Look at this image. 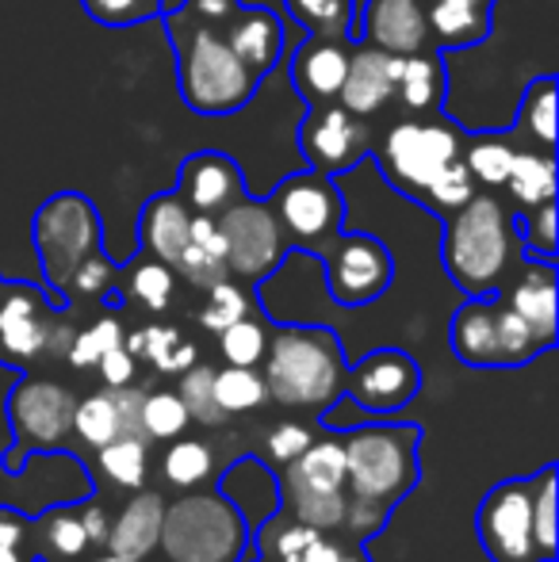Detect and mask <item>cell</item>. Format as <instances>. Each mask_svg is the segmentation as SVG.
Wrapping results in <instances>:
<instances>
[{
	"label": "cell",
	"mask_w": 559,
	"mask_h": 562,
	"mask_svg": "<svg viewBox=\"0 0 559 562\" xmlns=\"http://www.w3.org/2000/svg\"><path fill=\"white\" fill-rule=\"evenodd\" d=\"M463 126L445 112L395 115L372 134L376 169L391 188L433 215H452L479 192L463 165Z\"/></svg>",
	"instance_id": "obj_1"
},
{
	"label": "cell",
	"mask_w": 559,
	"mask_h": 562,
	"mask_svg": "<svg viewBox=\"0 0 559 562\" xmlns=\"http://www.w3.org/2000/svg\"><path fill=\"white\" fill-rule=\"evenodd\" d=\"M169 31L172 54H177V89L185 108L195 115H238L261 89V77L231 50L223 27L203 23L185 4L161 15Z\"/></svg>",
	"instance_id": "obj_2"
},
{
	"label": "cell",
	"mask_w": 559,
	"mask_h": 562,
	"mask_svg": "<svg viewBox=\"0 0 559 562\" xmlns=\"http://www.w3.org/2000/svg\"><path fill=\"white\" fill-rule=\"evenodd\" d=\"M440 260L456 288L468 299L499 295L517 252L514 215L494 192H476L463 207L445 215Z\"/></svg>",
	"instance_id": "obj_3"
},
{
	"label": "cell",
	"mask_w": 559,
	"mask_h": 562,
	"mask_svg": "<svg viewBox=\"0 0 559 562\" xmlns=\"http://www.w3.org/2000/svg\"><path fill=\"white\" fill-rule=\"evenodd\" d=\"M418 429H357L345 440V520L360 536L376 532L388 505L418 482Z\"/></svg>",
	"instance_id": "obj_4"
},
{
	"label": "cell",
	"mask_w": 559,
	"mask_h": 562,
	"mask_svg": "<svg viewBox=\"0 0 559 562\" xmlns=\"http://www.w3.org/2000/svg\"><path fill=\"white\" fill-rule=\"evenodd\" d=\"M342 340L326 326H283L265 348V386L283 406L326 409L345 391Z\"/></svg>",
	"instance_id": "obj_5"
},
{
	"label": "cell",
	"mask_w": 559,
	"mask_h": 562,
	"mask_svg": "<svg viewBox=\"0 0 559 562\" xmlns=\"http://www.w3.org/2000/svg\"><path fill=\"white\" fill-rule=\"evenodd\" d=\"M31 245L43 265L46 291L58 306H69V280L85 257L104 249V223L85 192H54L31 218Z\"/></svg>",
	"instance_id": "obj_6"
},
{
	"label": "cell",
	"mask_w": 559,
	"mask_h": 562,
	"mask_svg": "<svg viewBox=\"0 0 559 562\" xmlns=\"http://www.w3.org/2000/svg\"><path fill=\"white\" fill-rule=\"evenodd\" d=\"M165 562H238L246 548V520L226 497H180L161 513Z\"/></svg>",
	"instance_id": "obj_7"
},
{
	"label": "cell",
	"mask_w": 559,
	"mask_h": 562,
	"mask_svg": "<svg viewBox=\"0 0 559 562\" xmlns=\"http://www.w3.org/2000/svg\"><path fill=\"white\" fill-rule=\"evenodd\" d=\"M74 326L69 314L51 299V291H38L35 283L0 280V363L27 368L43 352L66 356Z\"/></svg>",
	"instance_id": "obj_8"
},
{
	"label": "cell",
	"mask_w": 559,
	"mask_h": 562,
	"mask_svg": "<svg viewBox=\"0 0 559 562\" xmlns=\"http://www.w3.org/2000/svg\"><path fill=\"white\" fill-rule=\"evenodd\" d=\"M269 200H272V211H277L283 234H288L291 249L299 245V249H311V252L342 229V218H345V211H349L345 207V195L337 192L334 177L314 172V169L283 177Z\"/></svg>",
	"instance_id": "obj_9"
},
{
	"label": "cell",
	"mask_w": 559,
	"mask_h": 562,
	"mask_svg": "<svg viewBox=\"0 0 559 562\" xmlns=\"http://www.w3.org/2000/svg\"><path fill=\"white\" fill-rule=\"evenodd\" d=\"M219 229L226 237V272H231V280L261 283L291 249L277 211H272V200H249L246 195L219 215Z\"/></svg>",
	"instance_id": "obj_10"
},
{
	"label": "cell",
	"mask_w": 559,
	"mask_h": 562,
	"mask_svg": "<svg viewBox=\"0 0 559 562\" xmlns=\"http://www.w3.org/2000/svg\"><path fill=\"white\" fill-rule=\"evenodd\" d=\"M372 134H376L372 119L345 112L337 100H329V104L306 108L303 123L295 131V142L306 169L326 172V177H342V172H353L357 165L368 161Z\"/></svg>",
	"instance_id": "obj_11"
},
{
	"label": "cell",
	"mask_w": 559,
	"mask_h": 562,
	"mask_svg": "<svg viewBox=\"0 0 559 562\" xmlns=\"http://www.w3.org/2000/svg\"><path fill=\"white\" fill-rule=\"evenodd\" d=\"M314 252L326 257V280L329 295L342 306H365L376 303L391 288L395 260L391 249L372 234H342L337 229L329 241H322Z\"/></svg>",
	"instance_id": "obj_12"
},
{
	"label": "cell",
	"mask_w": 559,
	"mask_h": 562,
	"mask_svg": "<svg viewBox=\"0 0 559 562\" xmlns=\"http://www.w3.org/2000/svg\"><path fill=\"white\" fill-rule=\"evenodd\" d=\"M74 394L54 379H23L8 398V417L15 432V456H4L8 471H20L27 451H51L74 429Z\"/></svg>",
	"instance_id": "obj_13"
},
{
	"label": "cell",
	"mask_w": 559,
	"mask_h": 562,
	"mask_svg": "<svg viewBox=\"0 0 559 562\" xmlns=\"http://www.w3.org/2000/svg\"><path fill=\"white\" fill-rule=\"evenodd\" d=\"M533 494L537 479H510L479 505V540L491 562H545L533 540Z\"/></svg>",
	"instance_id": "obj_14"
},
{
	"label": "cell",
	"mask_w": 559,
	"mask_h": 562,
	"mask_svg": "<svg viewBox=\"0 0 559 562\" xmlns=\"http://www.w3.org/2000/svg\"><path fill=\"white\" fill-rule=\"evenodd\" d=\"M177 200L185 203L192 215H211L219 218L226 207H234L238 200H246V172L223 149H195L180 161L177 172Z\"/></svg>",
	"instance_id": "obj_15"
},
{
	"label": "cell",
	"mask_w": 559,
	"mask_h": 562,
	"mask_svg": "<svg viewBox=\"0 0 559 562\" xmlns=\"http://www.w3.org/2000/svg\"><path fill=\"white\" fill-rule=\"evenodd\" d=\"M422 386V371L399 348H380L368 360H360L353 368V375H345V391L349 398H357L365 409L372 414H395L406 402L418 394Z\"/></svg>",
	"instance_id": "obj_16"
},
{
	"label": "cell",
	"mask_w": 559,
	"mask_h": 562,
	"mask_svg": "<svg viewBox=\"0 0 559 562\" xmlns=\"http://www.w3.org/2000/svg\"><path fill=\"white\" fill-rule=\"evenodd\" d=\"M357 43L376 46L383 54H425L429 23L425 0H365L357 12Z\"/></svg>",
	"instance_id": "obj_17"
},
{
	"label": "cell",
	"mask_w": 559,
	"mask_h": 562,
	"mask_svg": "<svg viewBox=\"0 0 559 562\" xmlns=\"http://www.w3.org/2000/svg\"><path fill=\"white\" fill-rule=\"evenodd\" d=\"M353 43L357 38H334V35H306L299 43V50L291 54L288 77L306 108L337 100L345 74H349Z\"/></svg>",
	"instance_id": "obj_18"
},
{
	"label": "cell",
	"mask_w": 559,
	"mask_h": 562,
	"mask_svg": "<svg viewBox=\"0 0 559 562\" xmlns=\"http://www.w3.org/2000/svg\"><path fill=\"white\" fill-rule=\"evenodd\" d=\"M395 97V54H383L376 46L353 43L349 74L337 92V104L360 119H380Z\"/></svg>",
	"instance_id": "obj_19"
},
{
	"label": "cell",
	"mask_w": 559,
	"mask_h": 562,
	"mask_svg": "<svg viewBox=\"0 0 559 562\" xmlns=\"http://www.w3.org/2000/svg\"><path fill=\"white\" fill-rule=\"evenodd\" d=\"M223 35L231 43V50L242 58V66H249L257 77H269L283 58V23L272 8L265 4H238L231 12V20L223 23Z\"/></svg>",
	"instance_id": "obj_20"
},
{
	"label": "cell",
	"mask_w": 559,
	"mask_h": 562,
	"mask_svg": "<svg viewBox=\"0 0 559 562\" xmlns=\"http://www.w3.org/2000/svg\"><path fill=\"white\" fill-rule=\"evenodd\" d=\"M445 61L437 50L425 54H395V97L388 112L395 115H429L445 112Z\"/></svg>",
	"instance_id": "obj_21"
},
{
	"label": "cell",
	"mask_w": 559,
	"mask_h": 562,
	"mask_svg": "<svg viewBox=\"0 0 559 562\" xmlns=\"http://www.w3.org/2000/svg\"><path fill=\"white\" fill-rule=\"evenodd\" d=\"M429 46L437 54L483 46L494 27V4L483 0H425Z\"/></svg>",
	"instance_id": "obj_22"
},
{
	"label": "cell",
	"mask_w": 559,
	"mask_h": 562,
	"mask_svg": "<svg viewBox=\"0 0 559 562\" xmlns=\"http://www.w3.org/2000/svg\"><path fill=\"white\" fill-rule=\"evenodd\" d=\"M452 352L460 363L471 368H502V345H499V299H468L452 314Z\"/></svg>",
	"instance_id": "obj_23"
},
{
	"label": "cell",
	"mask_w": 559,
	"mask_h": 562,
	"mask_svg": "<svg viewBox=\"0 0 559 562\" xmlns=\"http://www.w3.org/2000/svg\"><path fill=\"white\" fill-rule=\"evenodd\" d=\"M288 490L291 505L311 502V497H345V448L334 440H318L306 445L288 463Z\"/></svg>",
	"instance_id": "obj_24"
},
{
	"label": "cell",
	"mask_w": 559,
	"mask_h": 562,
	"mask_svg": "<svg viewBox=\"0 0 559 562\" xmlns=\"http://www.w3.org/2000/svg\"><path fill=\"white\" fill-rule=\"evenodd\" d=\"M506 306L533 329L545 348L556 345V268L552 260L525 265L506 295Z\"/></svg>",
	"instance_id": "obj_25"
},
{
	"label": "cell",
	"mask_w": 559,
	"mask_h": 562,
	"mask_svg": "<svg viewBox=\"0 0 559 562\" xmlns=\"http://www.w3.org/2000/svg\"><path fill=\"white\" fill-rule=\"evenodd\" d=\"M192 234V211L177 200V192L149 195L146 207L138 211V241L161 265H177L180 249L188 245Z\"/></svg>",
	"instance_id": "obj_26"
},
{
	"label": "cell",
	"mask_w": 559,
	"mask_h": 562,
	"mask_svg": "<svg viewBox=\"0 0 559 562\" xmlns=\"http://www.w3.org/2000/svg\"><path fill=\"white\" fill-rule=\"evenodd\" d=\"M161 513L165 502L157 494H138L127 509L120 513V520L108 532V548L112 555L142 562L149 551L157 548V536H161Z\"/></svg>",
	"instance_id": "obj_27"
},
{
	"label": "cell",
	"mask_w": 559,
	"mask_h": 562,
	"mask_svg": "<svg viewBox=\"0 0 559 562\" xmlns=\"http://www.w3.org/2000/svg\"><path fill=\"white\" fill-rule=\"evenodd\" d=\"M514 157L517 146L510 142V134H463V165H468L479 192H494V188L506 184Z\"/></svg>",
	"instance_id": "obj_28"
},
{
	"label": "cell",
	"mask_w": 559,
	"mask_h": 562,
	"mask_svg": "<svg viewBox=\"0 0 559 562\" xmlns=\"http://www.w3.org/2000/svg\"><path fill=\"white\" fill-rule=\"evenodd\" d=\"M510 200L522 211L540 207V203L556 200V154H533V149H517L514 169H510L506 184Z\"/></svg>",
	"instance_id": "obj_29"
},
{
	"label": "cell",
	"mask_w": 559,
	"mask_h": 562,
	"mask_svg": "<svg viewBox=\"0 0 559 562\" xmlns=\"http://www.w3.org/2000/svg\"><path fill=\"white\" fill-rule=\"evenodd\" d=\"M556 92H559V85L552 74L529 81L522 92L517 119H514V131H522V134H529L533 142H540L545 154H556Z\"/></svg>",
	"instance_id": "obj_30"
},
{
	"label": "cell",
	"mask_w": 559,
	"mask_h": 562,
	"mask_svg": "<svg viewBox=\"0 0 559 562\" xmlns=\"http://www.w3.org/2000/svg\"><path fill=\"white\" fill-rule=\"evenodd\" d=\"M288 12L306 35H357V0H288Z\"/></svg>",
	"instance_id": "obj_31"
},
{
	"label": "cell",
	"mask_w": 559,
	"mask_h": 562,
	"mask_svg": "<svg viewBox=\"0 0 559 562\" xmlns=\"http://www.w3.org/2000/svg\"><path fill=\"white\" fill-rule=\"evenodd\" d=\"M74 432H81L92 448L112 445L115 437H135V432L127 429V422H123L120 402H115L112 391L89 394L81 406H74Z\"/></svg>",
	"instance_id": "obj_32"
},
{
	"label": "cell",
	"mask_w": 559,
	"mask_h": 562,
	"mask_svg": "<svg viewBox=\"0 0 559 562\" xmlns=\"http://www.w3.org/2000/svg\"><path fill=\"white\" fill-rule=\"evenodd\" d=\"M138 356H146L157 371H169V375H180L195 363V345L180 337L177 326H149L138 329Z\"/></svg>",
	"instance_id": "obj_33"
},
{
	"label": "cell",
	"mask_w": 559,
	"mask_h": 562,
	"mask_svg": "<svg viewBox=\"0 0 559 562\" xmlns=\"http://www.w3.org/2000/svg\"><path fill=\"white\" fill-rule=\"evenodd\" d=\"M185 0H81L85 15L97 20L100 27H135V23L161 20L177 12Z\"/></svg>",
	"instance_id": "obj_34"
},
{
	"label": "cell",
	"mask_w": 559,
	"mask_h": 562,
	"mask_svg": "<svg viewBox=\"0 0 559 562\" xmlns=\"http://www.w3.org/2000/svg\"><path fill=\"white\" fill-rule=\"evenodd\" d=\"M215 402L223 414H246L269 402V386L257 375V368H226L215 371Z\"/></svg>",
	"instance_id": "obj_35"
},
{
	"label": "cell",
	"mask_w": 559,
	"mask_h": 562,
	"mask_svg": "<svg viewBox=\"0 0 559 562\" xmlns=\"http://www.w3.org/2000/svg\"><path fill=\"white\" fill-rule=\"evenodd\" d=\"M138 425H142V437L146 440H172L188 429V409L180 402V394L172 391H157L142 398L138 409Z\"/></svg>",
	"instance_id": "obj_36"
},
{
	"label": "cell",
	"mask_w": 559,
	"mask_h": 562,
	"mask_svg": "<svg viewBox=\"0 0 559 562\" xmlns=\"http://www.w3.org/2000/svg\"><path fill=\"white\" fill-rule=\"evenodd\" d=\"M180 402L188 409V422H200V425H219L223 422V409L215 402V371L211 368H188L180 371Z\"/></svg>",
	"instance_id": "obj_37"
},
{
	"label": "cell",
	"mask_w": 559,
	"mask_h": 562,
	"mask_svg": "<svg viewBox=\"0 0 559 562\" xmlns=\"http://www.w3.org/2000/svg\"><path fill=\"white\" fill-rule=\"evenodd\" d=\"M219 348H223L226 363H234V368H257L265 360V348H269V334H265L261 322H254L246 314V318L231 322L219 334Z\"/></svg>",
	"instance_id": "obj_38"
},
{
	"label": "cell",
	"mask_w": 559,
	"mask_h": 562,
	"mask_svg": "<svg viewBox=\"0 0 559 562\" xmlns=\"http://www.w3.org/2000/svg\"><path fill=\"white\" fill-rule=\"evenodd\" d=\"M100 463L108 479L138 490L146 482V437H115L112 445L100 448Z\"/></svg>",
	"instance_id": "obj_39"
},
{
	"label": "cell",
	"mask_w": 559,
	"mask_h": 562,
	"mask_svg": "<svg viewBox=\"0 0 559 562\" xmlns=\"http://www.w3.org/2000/svg\"><path fill=\"white\" fill-rule=\"evenodd\" d=\"M533 540L545 562L559 555L556 548V467L537 474V494H533Z\"/></svg>",
	"instance_id": "obj_40"
},
{
	"label": "cell",
	"mask_w": 559,
	"mask_h": 562,
	"mask_svg": "<svg viewBox=\"0 0 559 562\" xmlns=\"http://www.w3.org/2000/svg\"><path fill=\"white\" fill-rule=\"evenodd\" d=\"M514 234L529 249V257L556 260V200L522 211V218H514Z\"/></svg>",
	"instance_id": "obj_41"
},
{
	"label": "cell",
	"mask_w": 559,
	"mask_h": 562,
	"mask_svg": "<svg viewBox=\"0 0 559 562\" xmlns=\"http://www.w3.org/2000/svg\"><path fill=\"white\" fill-rule=\"evenodd\" d=\"M131 295L138 299L146 311L161 314L169 311L172 303V291H177V272H172L169 265H161V260H146V265H138L135 272H131Z\"/></svg>",
	"instance_id": "obj_42"
},
{
	"label": "cell",
	"mask_w": 559,
	"mask_h": 562,
	"mask_svg": "<svg viewBox=\"0 0 559 562\" xmlns=\"http://www.w3.org/2000/svg\"><path fill=\"white\" fill-rule=\"evenodd\" d=\"M246 314H249V295L226 276V280H219L208 288V306L200 311V322H203V329H211V334H223L231 322L246 318Z\"/></svg>",
	"instance_id": "obj_43"
},
{
	"label": "cell",
	"mask_w": 559,
	"mask_h": 562,
	"mask_svg": "<svg viewBox=\"0 0 559 562\" xmlns=\"http://www.w3.org/2000/svg\"><path fill=\"white\" fill-rule=\"evenodd\" d=\"M211 474V451L200 440H177L169 451H165V479L172 486L188 490V486H200L208 482Z\"/></svg>",
	"instance_id": "obj_44"
},
{
	"label": "cell",
	"mask_w": 559,
	"mask_h": 562,
	"mask_svg": "<svg viewBox=\"0 0 559 562\" xmlns=\"http://www.w3.org/2000/svg\"><path fill=\"white\" fill-rule=\"evenodd\" d=\"M115 288H120V268H115V260L104 249L85 257L81 268L74 272V280H69V295H100V299H112V303L120 299Z\"/></svg>",
	"instance_id": "obj_45"
},
{
	"label": "cell",
	"mask_w": 559,
	"mask_h": 562,
	"mask_svg": "<svg viewBox=\"0 0 559 562\" xmlns=\"http://www.w3.org/2000/svg\"><path fill=\"white\" fill-rule=\"evenodd\" d=\"M123 345V326L115 318H100L92 322L89 329H81V334H74L69 340V363L74 368H97V360L108 352V348Z\"/></svg>",
	"instance_id": "obj_46"
},
{
	"label": "cell",
	"mask_w": 559,
	"mask_h": 562,
	"mask_svg": "<svg viewBox=\"0 0 559 562\" xmlns=\"http://www.w3.org/2000/svg\"><path fill=\"white\" fill-rule=\"evenodd\" d=\"M172 272L177 276H185L192 288H203L208 291L211 283H219V280H226V260H219V257H211L208 249H200L195 241H188L185 249H180V257H177V265H172Z\"/></svg>",
	"instance_id": "obj_47"
},
{
	"label": "cell",
	"mask_w": 559,
	"mask_h": 562,
	"mask_svg": "<svg viewBox=\"0 0 559 562\" xmlns=\"http://www.w3.org/2000/svg\"><path fill=\"white\" fill-rule=\"evenodd\" d=\"M46 536H51L54 551L66 559H77L89 548V532H85L81 517H69V513H58V517L51 520V528H46Z\"/></svg>",
	"instance_id": "obj_48"
},
{
	"label": "cell",
	"mask_w": 559,
	"mask_h": 562,
	"mask_svg": "<svg viewBox=\"0 0 559 562\" xmlns=\"http://www.w3.org/2000/svg\"><path fill=\"white\" fill-rule=\"evenodd\" d=\"M306 445H311V432L295 422H283L272 429V437H269V456L277 459V463H291V459H295Z\"/></svg>",
	"instance_id": "obj_49"
},
{
	"label": "cell",
	"mask_w": 559,
	"mask_h": 562,
	"mask_svg": "<svg viewBox=\"0 0 559 562\" xmlns=\"http://www.w3.org/2000/svg\"><path fill=\"white\" fill-rule=\"evenodd\" d=\"M97 368H100V375H104L108 386H127L131 379H135V356H131L123 345H115L100 356Z\"/></svg>",
	"instance_id": "obj_50"
},
{
	"label": "cell",
	"mask_w": 559,
	"mask_h": 562,
	"mask_svg": "<svg viewBox=\"0 0 559 562\" xmlns=\"http://www.w3.org/2000/svg\"><path fill=\"white\" fill-rule=\"evenodd\" d=\"M318 536H322L318 528H311V525H303V520H299V525H291V528H283V532H280L277 555H280L283 562H299V555L306 551V543L318 540Z\"/></svg>",
	"instance_id": "obj_51"
},
{
	"label": "cell",
	"mask_w": 559,
	"mask_h": 562,
	"mask_svg": "<svg viewBox=\"0 0 559 562\" xmlns=\"http://www.w3.org/2000/svg\"><path fill=\"white\" fill-rule=\"evenodd\" d=\"M238 4H242V0H185V8L195 15V20L215 23V27H223V23L231 20V12Z\"/></svg>",
	"instance_id": "obj_52"
},
{
	"label": "cell",
	"mask_w": 559,
	"mask_h": 562,
	"mask_svg": "<svg viewBox=\"0 0 559 562\" xmlns=\"http://www.w3.org/2000/svg\"><path fill=\"white\" fill-rule=\"evenodd\" d=\"M23 528H27V520H23L20 513L0 509V548H20Z\"/></svg>",
	"instance_id": "obj_53"
},
{
	"label": "cell",
	"mask_w": 559,
	"mask_h": 562,
	"mask_svg": "<svg viewBox=\"0 0 559 562\" xmlns=\"http://www.w3.org/2000/svg\"><path fill=\"white\" fill-rule=\"evenodd\" d=\"M342 555H345V551L337 548V543H329V540H322V536H318V540L306 543V551L299 555V562H342Z\"/></svg>",
	"instance_id": "obj_54"
},
{
	"label": "cell",
	"mask_w": 559,
	"mask_h": 562,
	"mask_svg": "<svg viewBox=\"0 0 559 562\" xmlns=\"http://www.w3.org/2000/svg\"><path fill=\"white\" fill-rule=\"evenodd\" d=\"M81 525H85V532H89V543L97 540V543H108V525H104V513L100 509H89L81 517Z\"/></svg>",
	"instance_id": "obj_55"
},
{
	"label": "cell",
	"mask_w": 559,
	"mask_h": 562,
	"mask_svg": "<svg viewBox=\"0 0 559 562\" xmlns=\"http://www.w3.org/2000/svg\"><path fill=\"white\" fill-rule=\"evenodd\" d=\"M0 562H23V559H20V551H15V548H0Z\"/></svg>",
	"instance_id": "obj_56"
},
{
	"label": "cell",
	"mask_w": 559,
	"mask_h": 562,
	"mask_svg": "<svg viewBox=\"0 0 559 562\" xmlns=\"http://www.w3.org/2000/svg\"><path fill=\"white\" fill-rule=\"evenodd\" d=\"M97 562H131V559H120V555H108V559H97Z\"/></svg>",
	"instance_id": "obj_57"
},
{
	"label": "cell",
	"mask_w": 559,
	"mask_h": 562,
	"mask_svg": "<svg viewBox=\"0 0 559 562\" xmlns=\"http://www.w3.org/2000/svg\"><path fill=\"white\" fill-rule=\"evenodd\" d=\"M483 4H499V0H483Z\"/></svg>",
	"instance_id": "obj_58"
}]
</instances>
